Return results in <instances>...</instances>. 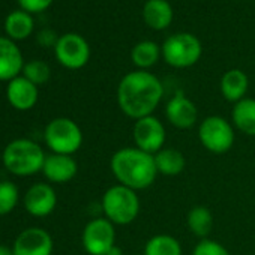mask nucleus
Returning a JSON list of instances; mask_svg holds the SVG:
<instances>
[{"mask_svg":"<svg viewBox=\"0 0 255 255\" xmlns=\"http://www.w3.org/2000/svg\"><path fill=\"white\" fill-rule=\"evenodd\" d=\"M164 98L161 80L149 71L128 72L119 83L116 99L120 111L132 120L152 116Z\"/></svg>","mask_w":255,"mask_h":255,"instance_id":"nucleus-1","label":"nucleus"},{"mask_svg":"<svg viewBox=\"0 0 255 255\" xmlns=\"http://www.w3.org/2000/svg\"><path fill=\"white\" fill-rule=\"evenodd\" d=\"M110 170L114 179L134 191L150 188L156 177L158 170L155 156L138 147H122L110 159Z\"/></svg>","mask_w":255,"mask_h":255,"instance_id":"nucleus-2","label":"nucleus"},{"mask_svg":"<svg viewBox=\"0 0 255 255\" xmlns=\"http://www.w3.org/2000/svg\"><path fill=\"white\" fill-rule=\"evenodd\" d=\"M101 207L104 218L114 225H129L137 219L141 209V201L137 191L117 183L104 192Z\"/></svg>","mask_w":255,"mask_h":255,"instance_id":"nucleus-3","label":"nucleus"},{"mask_svg":"<svg viewBox=\"0 0 255 255\" xmlns=\"http://www.w3.org/2000/svg\"><path fill=\"white\" fill-rule=\"evenodd\" d=\"M45 158L42 147L29 138L11 141L2 153L5 168L15 176H32L42 171Z\"/></svg>","mask_w":255,"mask_h":255,"instance_id":"nucleus-4","label":"nucleus"},{"mask_svg":"<svg viewBox=\"0 0 255 255\" xmlns=\"http://www.w3.org/2000/svg\"><path fill=\"white\" fill-rule=\"evenodd\" d=\"M44 140L53 153L74 155L83 146V131L69 117L53 119L44 131Z\"/></svg>","mask_w":255,"mask_h":255,"instance_id":"nucleus-5","label":"nucleus"},{"mask_svg":"<svg viewBox=\"0 0 255 255\" xmlns=\"http://www.w3.org/2000/svg\"><path fill=\"white\" fill-rule=\"evenodd\" d=\"M198 140L210 153L224 155L234 144V128L222 116H207L198 125Z\"/></svg>","mask_w":255,"mask_h":255,"instance_id":"nucleus-6","label":"nucleus"},{"mask_svg":"<svg viewBox=\"0 0 255 255\" xmlns=\"http://www.w3.org/2000/svg\"><path fill=\"white\" fill-rule=\"evenodd\" d=\"M164 60L177 69L195 65L203 53L201 42L197 36L188 32H180L168 36L161 48Z\"/></svg>","mask_w":255,"mask_h":255,"instance_id":"nucleus-7","label":"nucleus"},{"mask_svg":"<svg viewBox=\"0 0 255 255\" xmlns=\"http://www.w3.org/2000/svg\"><path fill=\"white\" fill-rule=\"evenodd\" d=\"M83 248L90 255H107L116 248V228L107 218L89 221L81 234Z\"/></svg>","mask_w":255,"mask_h":255,"instance_id":"nucleus-8","label":"nucleus"},{"mask_svg":"<svg viewBox=\"0 0 255 255\" xmlns=\"http://www.w3.org/2000/svg\"><path fill=\"white\" fill-rule=\"evenodd\" d=\"M132 138L135 147L155 155L164 149L167 141V131L164 123L156 116H146L138 120H134Z\"/></svg>","mask_w":255,"mask_h":255,"instance_id":"nucleus-9","label":"nucleus"},{"mask_svg":"<svg viewBox=\"0 0 255 255\" xmlns=\"http://www.w3.org/2000/svg\"><path fill=\"white\" fill-rule=\"evenodd\" d=\"M54 51L59 63L68 69H80L86 66L90 59V47L87 41L77 33L62 35Z\"/></svg>","mask_w":255,"mask_h":255,"instance_id":"nucleus-10","label":"nucleus"},{"mask_svg":"<svg viewBox=\"0 0 255 255\" xmlns=\"http://www.w3.org/2000/svg\"><path fill=\"white\" fill-rule=\"evenodd\" d=\"M53 248L51 234L39 227L23 230L12 245L14 255H51Z\"/></svg>","mask_w":255,"mask_h":255,"instance_id":"nucleus-11","label":"nucleus"},{"mask_svg":"<svg viewBox=\"0 0 255 255\" xmlns=\"http://www.w3.org/2000/svg\"><path fill=\"white\" fill-rule=\"evenodd\" d=\"M167 122L177 129H191L198 120V110L195 104L182 92L173 95L165 105Z\"/></svg>","mask_w":255,"mask_h":255,"instance_id":"nucleus-12","label":"nucleus"},{"mask_svg":"<svg viewBox=\"0 0 255 255\" xmlns=\"http://www.w3.org/2000/svg\"><path fill=\"white\" fill-rule=\"evenodd\" d=\"M57 206V195L51 185L35 183L24 195V209L29 215L36 218H45L54 212Z\"/></svg>","mask_w":255,"mask_h":255,"instance_id":"nucleus-13","label":"nucleus"},{"mask_svg":"<svg viewBox=\"0 0 255 255\" xmlns=\"http://www.w3.org/2000/svg\"><path fill=\"white\" fill-rule=\"evenodd\" d=\"M38 86L29 81L26 77H17L8 83L6 98L8 102L20 111L32 110L38 102Z\"/></svg>","mask_w":255,"mask_h":255,"instance_id":"nucleus-14","label":"nucleus"},{"mask_svg":"<svg viewBox=\"0 0 255 255\" xmlns=\"http://www.w3.org/2000/svg\"><path fill=\"white\" fill-rule=\"evenodd\" d=\"M78 171V164L71 155L51 153L45 158L42 173L47 180L53 183H68Z\"/></svg>","mask_w":255,"mask_h":255,"instance_id":"nucleus-15","label":"nucleus"},{"mask_svg":"<svg viewBox=\"0 0 255 255\" xmlns=\"http://www.w3.org/2000/svg\"><path fill=\"white\" fill-rule=\"evenodd\" d=\"M23 56L17 44L0 36V81H11L23 71Z\"/></svg>","mask_w":255,"mask_h":255,"instance_id":"nucleus-16","label":"nucleus"},{"mask_svg":"<svg viewBox=\"0 0 255 255\" xmlns=\"http://www.w3.org/2000/svg\"><path fill=\"white\" fill-rule=\"evenodd\" d=\"M219 87H221V93L224 99L236 104L242 101L243 98H246L245 95L249 87V78L240 69H230L222 75Z\"/></svg>","mask_w":255,"mask_h":255,"instance_id":"nucleus-17","label":"nucleus"},{"mask_svg":"<svg viewBox=\"0 0 255 255\" xmlns=\"http://www.w3.org/2000/svg\"><path fill=\"white\" fill-rule=\"evenodd\" d=\"M143 20L150 29L164 30L173 21V8L167 0H147L143 6Z\"/></svg>","mask_w":255,"mask_h":255,"instance_id":"nucleus-18","label":"nucleus"},{"mask_svg":"<svg viewBox=\"0 0 255 255\" xmlns=\"http://www.w3.org/2000/svg\"><path fill=\"white\" fill-rule=\"evenodd\" d=\"M231 122L242 134L255 137V98H243L236 102L231 111Z\"/></svg>","mask_w":255,"mask_h":255,"instance_id":"nucleus-19","label":"nucleus"},{"mask_svg":"<svg viewBox=\"0 0 255 255\" xmlns=\"http://www.w3.org/2000/svg\"><path fill=\"white\" fill-rule=\"evenodd\" d=\"M153 156H155L156 170L162 176H170V177L179 176L185 170L186 159H185L183 153L177 149L164 147Z\"/></svg>","mask_w":255,"mask_h":255,"instance_id":"nucleus-20","label":"nucleus"},{"mask_svg":"<svg viewBox=\"0 0 255 255\" xmlns=\"http://www.w3.org/2000/svg\"><path fill=\"white\" fill-rule=\"evenodd\" d=\"M189 231L198 239H207L213 230V215L206 206H194L186 216Z\"/></svg>","mask_w":255,"mask_h":255,"instance_id":"nucleus-21","label":"nucleus"},{"mask_svg":"<svg viewBox=\"0 0 255 255\" xmlns=\"http://www.w3.org/2000/svg\"><path fill=\"white\" fill-rule=\"evenodd\" d=\"M161 54H162V51L156 42L141 41L134 45V48L131 51V60L138 69L147 71L149 68H152L158 63Z\"/></svg>","mask_w":255,"mask_h":255,"instance_id":"nucleus-22","label":"nucleus"},{"mask_svg":"<svg viewBox=\"0 0 255 255\" xmlns=\"http://www.w3.org/2000/svg\"><path fill=\"white\" fill-rule=\"evenodd\" d=\"M144 255H182L180 242L170 234H156L146 242Z\"/></svg>","mask_w":255,"mask_h":255,"instance_id":"nucleus-23","label":"nucleus"},{"mask_svg":"<svg viewBox=\"0 0 255 255\" xmlns=\"http://www.w3.org/2000/svg\"><path fill=\"white\" fill-rule=\"evenodd\" d=\"M5 30L12 39H24L33 30V20L26 11H14L6 17Z\"/></svg>","mask_w":255,"mask_h":255,"instance_id":"nucleus-24","label":"nucleus"},{"mask_svg":"<svg viewBox=\"0 0 255 255\" xmlns=\"http://www.w3.org/2000/svg\"><path fill=\"white\" fill-rule=\"evenodd\" d=\"M18 197V188L12 182H0V216H5L15 209Z\"/></svg>","mask_w":255,"mask_h":255,"instance_id":"nucleus-25","label":"nucleus"},{"mask_svg":"<svg viewBox=\"0 0 255 255\" xmlns=\"http://www.w3.org/2000/svg\"><path fill=\"white\" fill-rule=\"evenodd\" d=\"M50 75H51L50 66L42 60H32L26 63L23 68V77H26L29 81H32L36 86L47 83L50 80Z\"/></svg>","mask_w":255,"mask_h":255,"instance_id":"nucleus-26","label":"nucleus"},{"mask_svg":"<svg viewBox=\"0 0 255 255\" xmlns=\"http://www.w3.org/2000/svg\"><path fill=\"white\" fill-rule=\"evenodd\" d=\"M192 255H231L230 251L216 240L201 239L192 249Z\"/></svg>","mask_w":255,"mask_h":255,"instance_id":"nucleus-27","label":"nucleus"},{"mask_svg":"<svg viewBox=\"0 0 255 255\" xmlns=\"http://www.w3.org/2000/svg\"><path fill=\"white\" fill-rule=\"evenodd\" d=\"M18 3L26 12H41L53 3V0H18Z\"/></svg>","mask_w":255,"mask_h":255,"instance_id":"nucleus-28","label":"nucleus"},{"mask_svg":"<svg viewBox=\"0 0 255 255\" xmlns=\"http://www.w3.org/2000/svg\"><path fill=\"white\" fill-rule=\"evenodd\" d=\"M57 41H59V38L50 29H45V30L39 32V35H38V42L41 45H44V47H50V45H54L56 47Z\"/></svg>","mask_w":255,"mask_h":255,"instance_id":"nucleus-29","label":"nucleus"},{"mask_svg":"<svg viewBox=\"0 0 255 255\" xmlns=\"http://www.w3.org/2000/svg\"><path fill=\"white\" fill-rule=\"evenodd\" d=\"M0 255H14V251L6 245H0Z\"/></svg>","mask_w":255,"mask_h":255,"instance_id":"nucleus-30","label":"nucleus"},{"mask_svg":"<svg viewBox=\"0 0 255 255\" xmlns=\"http://www.w3.org/2000/svg\"><path fill=\"white\" fill-rule=\"evenodd\" d=\"M107 255H123V252H122V249H120L119 246H116V248H113Z\"/></svg>","mask_w":255,"mask_h":255,"instance_id":"nucleus-31","label":"nucleus"},{"mask_svg":"<svg viewBox=\"0 0 255 255\" xmlns=\"http://www.w3.org/2000/svg\"><path fill=\"white\" fill-rule=\"evenodd\" d=\"M138 255H144V254H138Z\"/></svg>","mask_w":255,"mask_h":255,"instance_id":"nucleus-32","label":"nucleus"}]
</instances>
